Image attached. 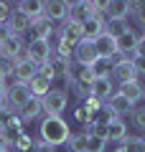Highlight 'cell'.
Instances as JSON below:
<instances>
[{
	"label": "cell",
	"mask_w": 145,
	"mask_h": 152,
	"mask_svg": "<svg viewBox=\"0 0 145 152\" xmlns=\"http://www.w3.org/2000/svg\"><path fill=\"white\" fill-rule=\"evenodd\" d=\"M3 109H5V102H3V99H0V112H3Z\"/></svg>",
	"instance_id": "obj_43"
},
{
	"label": "cell",
	"mask_w": 145,
	"mask_h": 152,
	"mask_svg": "<svg viewBox=\"0 0 145 152\" xmlns=\"http://www.w3.org/2000/svg\"><path fill=\"white\" fill-rule=\"evenodd\" d=\"M0 56H3V58H10V61L28 58V56H26V41H23L21 36H13V33H8L5 41L0 43Z\"/></svg>",
	"instance_id": "obj_5"
},
{
	"label": "cell",
	"mask_w": 145,
	"mask_h": 152,
	"mask_svg": "<svg viewBox=\"0 0 145 152\" xmlns=\"http://www.w3.org/2000/svg\"><path fill=\"white\" fill-rule=\"evenodd\" d=\"M112 152H127V150H125V147H122V145H117V147H115V150H112Z\"/></svg>",
	"instance_id": "obj_42"
},
{
	"label": "cell",
	"mask_w": 145,
	"mask_h": 152,
	"mask_svg": "<svg viewBox=\"0 0 145 152\" xmlns=\"http://www.w3.org/2000/svg\"><path fill=\"white\" fill-rule=\"evenodd\" d=\"M89 15H92V0H76V3H69V20L84 23Z\"/></svg>",
	"instance_id": "obj_21"
},
{
	"label": "cell",
	"mask_w": 145,
	"mask_h": 152,
	"mask_svg": "<svg viewBox=\"0 0 145 152\" xmlns=\"http://www.w3.org/2000/svg\"><path fill=\"white\" fill-rule=\"evenodd\" d=\"M13 66H16V61L3 58V56H0V79H5V76H13Z\"/></svg>",
	"instance_id": "obj_31"
},
{
	"label": "cell",
	"mask_w": 145,
	"mask_h": 152,
	"mask_svg": "<svg viewBox=\"0 0 145 152\" xmlns=\"http://www.w3.org/2000/svg\"><path fill=\"white\" fill-rule=\"evenodd\" d=\"M66 152H87V137L81 132H71V137L66 140Z\"/></svg>",
	"instance_id": "obj_26"
},
{
	"label": "cell",
	"mask_w": 145,
	"mask_h": 152,
	"mask_svg": "<svg viewBox=\"0 0 145 152\" xmlns=\"http://www.w3.org/2000/svg\"><path fill=\"white\" fill-rule=\"evenodd\" d=\"M138 43H140V33L130 28L125 36L117 38V53L125 56V58H132V56H135V48H138Z\"/></svg>",
	"instance_id": "obj_12"
},
{
	"label": "cell",
	"mask_w": 145,
	"mask_h": 152,
	"mask_svg": "<svg viewBox=\"0 0 145 152\" xmlns=\"http://www.w3.org/2000/svg\"><path fill=\"white\" fill-rule=\"evenodd\" d=\"M28 89H31V94H33L36 99H43L48 91H51V81H48V79H43V76H36V79H31Z\"/></svg>",
	"instance_id": "obj_25"
},
{
	"label": "cell",
	"mask_w": 145,
	"mask_h": 152,
	"mask_svg": "<svg viewBox=\"0 0 145 152\" xmlns=\"http://www.w3.org/2000/svg\"><path fill=\"white\" fill-rule=\"evenodd\" d=\"M33 145H36V140H33L31 134H26V132H23V134L18 137V140L13 142L10 147H13V152H31V150H33Z\"/></svg>",
	"instance_id": "obj_29"
},
{
	"label": "cell",
	"mask_w": 145,
	"mask_h": 152,
	"mask_svg": "<svg viewBox=\"0 0 145 152\" xmlns=\"http://www.w3.org/2000/svg\"><path fill=\"white\" fill-rule=\"evenodd\" d=\"M140 38H145V28H143V31H140Z\"/></svg>",
	"instance_id": "obj_44"
},
{
	"label": "cell",
	"mask_w": 145,
	"mask_h": 152,
	"mask_svg": "<svg viewBox=\"0 0 145 152\" xmlns=\"http://www.w3.org/2000/svg\"><path fill=\"white\" fill-rule=\"evenodd\" d=\"M18 117H21L23 124H28V122H33V119H41V117H43V104H41V99L33 96L31 102H28L26 107L18 112Z\"/></svg>",
	"instance_id": "obj_20"
},
{
	"label": "cell",
	"mask_w": 145,
	"mask_h": 152,
	"mask_svg": "<svg viewBox=\"0 0 145 152\" xmlns=\"http://www.w3.org/2000/svg\"><path fill=\"white\" fill-rule=\"evenodd\" d=\"M69 137H71V129L64 117H41V124H38V140L41 142L59 147V145H66Z\"/></svg>",
	"instance_id": "obj_1"
},
{
	"label": "cell",
	"mask_w": 145,
	"mask_h": 152,
	"mask_svg": "<svg viewBox=\"0 0 145 152\" xmlns=\"http://www.w3.org/2000/svg\"><path fill=\"white\" fill-rule=\"evenodd\" d=\"M38 76V66L33 64L31 58H21L16 61V66H13V81L18 84H31V79H36ZM10 81V84H13Z\"/></svg>",
	"instance_id": "obj_9"
},
{
	"label": "cell",
	"mask_w": 145,
	"mask_h": 152,
	"mask_svg": "<svg viewBox=\"0 0 145 152\" xmlns=\"http://www.w3.org/2000/svg\"><path fill=\"white\" fill-rule=\"evenodd\" d=\"M130 15H132V20L140 28H145V3L143 0H132L130 3Z\"/></svg>",
	"instance_id": "obj_28"
},
{
	"label": "cell",
	"mask_w": 145,
	"mask_h": 152,
	"mask_svg": "<svg viewBox=\"0 0 145 152\" xmlns=\"http://www.w3.org/2000/svg\"><path fill=\"white\" fill-rule=\"evenodd\" d=\"M56 33V28H54V23L48 20V18H38V20H33L31 23V28H28V41H36V38H51Z\"/></svg>",
	"instance_id": "obj_18"
},
{
	"label": "cell",
	"mask_w": 145,
	"mask_h": 152,
	"mask_svg": "<svg viewBox=\"0 0 145 152\" xmlns=\"http://www.w3.org/2000/svg\"><path fill=\"white\" fill-rule=\"evenodd\" d=\"M26 56H28V58H31L36 66L48 64V61L54 58V48H51V41H46V38H36V41H28V43H26Z\"/></svg>",
	"instance_id": "obj_4"
},
{
	"label": "cell",
	"mask_w": 145,
	"mask_h": 152,
	"mask_svg": "<svg viewBox=\"0 0 145 152\" xmlns=\"http://www.w3.org/2000/svg\"><path fill=\"white\" fill-rule=\"evenodd\" d=\"M56 36L61 38V41H66L69 46H76L84 41V26L76 20H64L59 26V31H56Z\"/></svg>",
	"instance_id": "obj_7"
},
{
	"label": "cell",
	"mask_w": 145,
	"mask_h": 152,
	"mask_svg": "<svg viewBox=\"0 0 145 152\" xmlns=\"http://www.w3.org/2000/svg\"><path fill=\"white\" fill-rule=\"evenodd\" d=\"M38 76L48 79V81H54V79H56V76H54V69H51V61H48V64H41V66H38Z\"/></svg>",
	"instance_id": "obj_34"
},
{
	"label": "cell",
	"mask_w": 145,
	"mask_h": 152,
	"mask_svg": "<svg viewBox=\"0 0 145 152\" xmlns=\"http://www.w3.org/2000/svg\"><path fill=\"white\" fill-rule=\"evenodd\" d=\"M89 71H92L94 79H109L112 76V64H109V58H97L89 66Z\"/></svg>",
	"instance_id": "obj_24"
},
{
	"label": "cell",
	"mask_w": 145,
	"mask_h": 152,
	"mask_svg": "<svg viewBox=\"0 0 145 152\" xmlns=\"http://www.w3.org/2000/svg\"><path fill=\"white\" fill-rule=\"evenodd\" d=\"M28 28H31V18L23 15V13L13 5V13H10V18H8V31H10L13 36H21L23 38L28 33Z\"/></svg>",
	"instance_id": "obj_13"
},
{
	"label": "cell",
	"mask_w": 145,
	"mask_h": 152,
	"mask_svg": "<svg viewBox=\"0 0 145 152\" xmlns=\"http://www.w3.org/2000/svg\"><path fill=\"white\" fill-rule=\"evenodd\" d=\"M135 56H145V38H140L138 48H135Z\"/></svg>",
	"instance_id": "obj_39"
},
{
	"label": "cell",
	"mask_w": 145,
	"mask_h": 152,
	"mask_svg": "<svg viewBox=\"0 0 145 152\" xmlns=\"http://www.w3.org/2000/svg\"><path fill=\"white\" fill-rule=\"evenodd\" d=\"M117 91L122 94V96H127L132 107H138V104L145 99V84H140V79H135V81H130V84L117 86Z\"/></svg>",
	"instance_id": "obj_15"
},
{
	"label": "cell",
	"mask_w": 145,
	"mask_h": 152,
	"mask_svg": "<svg viewBox=\"0 0 145 152\" xmlns=\"http://www.w3.org/2000/svg\"><path fill=\"white\" fill-rule=\"evenodd\" d=\"M43 18H48V20L54 23H64L69 20V3H64V0H51V3H43Z\"/></svg>",
	"instance_id": "obj_8"
},
{
	"label": "cell",
	"mask_w": 145,
	"mask_h": 152,
	"mask_svg": "<svg viewBox=\"0 0 145 152\" xmlns=\"http://www.w3.org/2000/svg\"><path fill=\"white\" fill-rule=\"evenodd\" d=\"M140 152H145V137H140Z\"/></svg>",
	"instance_id": "obj_41"
},
{
	"label": "cell",
	"mask_w": 145,
	"mask_h": 152,
	"mask_svg": "<svg viewBox=\"0 0 145 152\" xmlns=\"http://www.w3.org/2000/svg\"><path fill=\"white\" fill-rule=\"evenodd\" d=\"M92 43H94V51H97V56H99V58H112V56L117 53V41H115V38H109L107 33L97 36Z\"/></svg>",
	"instance_id": "obj_19"
},
{
	"label": "cell",
	"mask_w": 145,
	"mask_h": 152,
	"mask_svg": "<svg viewBox=\"0 0 145 152\" xmlns=\"http://www.w3.org/2000/svg\"><path fill=\"white\" fill-rule=\"evenodd\" d=\"M16 8L23 13V15L31 18V23L38 20V18H43V3L41 0H23V3H18Z\"/></svg>",
	"instance_id": "obj_22"
},
{
	"label": "cell",
	"mask_w": 145,
	"mask_h": 152,
	"mask_svg": "<svg viewBox=\"0 0 145 152\" xmlns=\"http://www.w3.org/2000/svg\"><path fill=\"white\" fill-rule=\"evenodd\" d=\"M115 91H117V89H115V81H112V79H94V81H92V91H89V96L99 99V102L104 104Z\"/></svg>",
	"instance_id": "obj_16"
},
{
	"label": "cell",
	"mask_w": 145,
	"mask_h": 152,
	"mask_svg": "<svg viewBox=\"0 0 145 152\" xmlns=\"http://www.w3.org/2000/svg\"><path fill=\"white\" fill-rule=\"evenodd\" d=\"M74 119L79 122V124H87V122H92V119H89V114L84 112V107H81V104H79V107L74 109Z\"/></svg>",
	"instance_id": "obj_35"
},
{
	"label": "cell",
	"mask_w": 145,
	"mask_h": 152,
	"mask_svg": "<svg viewBox=\"0 0 145 152\" xmlns=\"http://www.w3.org/2000/svg\"><path fill=\"white\" fill-rule=\"evenodd\" d=\"M10 13H13V5H10V3H0V26H8Z\"/></svg>",
	"instance_id": "obj_33"
},
{
	"label": "cell",
	"mask_w": 145,
	"mask_h": 152,
	"mask_svg": "<svg viewBox=\"0 0 145 152\" xmlns=\"http://www.w3.org/2000/svg\"><path fill=\"white\" fill-rule=\"evenodd\" d=\"M16 117H18V114H13V112H8V109H3V112H0V129H3V127H8L13 119H16Z\"/></svg>",
	"instance_id": "obj_36"
},
{
	"label": "cell",
	"mask_w": 145,
	"mask_h": 152,
	"mask_svg": "<svg viewBox=\"0 0 145 152\" xmlns=\"http://www.w3.org/2000/svg\"><path fill=\"white\" fill-rule=\"evenodd\" d=\"M104 8V15L109 18H117V20H127L130 18V3L127 0H109V3H102Z\"/></svg>",
	"instance_id": "obj_17"
},
{
	"label": "cell",
	"mask_w": 145,
	"mask_h": 152,
	"mask_svg": "<svg viewBox=\"0 0 145 152\" xmlns=\"http://www.w3.org/2000/svg\"><path fill=\"white\" fill-rule=\"evenodd\" d=\"M127 31H130V20H117V18H109V20L104 23V33H107L109 38H115V41H117L120 36H125Z\"/></svg>",
	"instance_id": "obj_23"
},
{
	"label": "cell",
	"mask_w": 145,
	"mask_h": 152,
	"mask_svg": "<svg viewBox=\"0 0 145 152\" xmlns=\"http://www.w3.org/2000/svg\"><path fill=\"white\" fill-rule=\"evenodd\" d=\"M8 152H10V150H8Z\"/></svg>",
	"instance_id": "obj_45"
},
{
	"label": "cell",
	"mask_w": 145,
	"mask_h": 152,
	"mask_svg": "<svg viewBox=\"0 0 145 152\" xmlns=\"http://www.w3.org/2000/svg\"><path fill=\"white\" fill-rule=\"evenodd\" d=\"M130 64H132L138 79H140V76H145V56H132V58H130Z\"/></svg>",
	"instance_id": "obj_32"
},
{
	"label": "cell",
	"mask_w": 145,
	"mask_h": 152,
	"mask_svg": "<svg viewBox=\"0 0 145 152\" xmlns=\"http://www.w3.org/2000/svg\"><path fill=\"white\" fill-rule=\"evenodd\" d=\"M5 94H8V79H0V99L5 102Z\"/></svg>",
	"instance_id": "obj_38"
},
{
	"label": "cell",
	"mask_w": 145,
	"mask_h": 152,
	"mask_svg": "<svg viewBox=\"0 0 145 152\" xmlns=\"http://www.w3.org/2000/svg\"><path fill=\"white\" fill-rule=\"evenodd\" d=\"M71 58H74L76 66H81V69H89V66L94 64L99 56H97V51H94V43H92L89 38H84L81 43L74 46V56H71Z\"/></svg>",
	"instance_id": "obj_6"
},
{
	"label": "cell",
	"mask_w": 145,
	"mask_h": 152,
	"mask_svg": "<svg viewBox=\"0 0 145 152\" xmlns=\"http://www.w3.org/2000/svg\"><path fill=\"white\" fill-rule=\"evenodd\" d=\"M31 99H33V94H31V89H28V84H18V81L8 84V94H5V109L8 112L18 114Z\"/></svg>",
	"instance_id": "obj_2"
},
{
	"label": "cell",
	"mask_w": 145,
	"mask_h": 152,
	"mask_svg": "<svg viewBox=\"0 0 145 152\" xmlns=\"http://www.w3.org/2000/svg\"><path fill=\"white\" fill-rule=\"evenodd\" d=\"M104 109H107L112 117H120V119H125V117H130V112H132V104H130L127 96H122L120 91H115L112 96L104 102Z\"/></svg>",
	"instance_id": "obj_10"
},
{
	"label": "cell",
	"mask_w": 145,
	"mask_h": 152,
	"mask_svg": "<svg viewBox=\"0 0 145 152\" xmlns=\"http://www.w3.org/2000/svg\"><path fill=\"white\" fill-rule=\"evenodd\" d=\"M109 79H112L117 86L135 81V79H138V74H135V69H132V64H130V58H125V61H120V64H115V66H112V76H109Z\"/></svg>",
	"instance_id": "obj_11"
},
{
	"label": "cell",
	"mask_w": 145,
	"mask_h": 152,
	"mask_svg": "<svg viewBox=\"0 0 145 152\" xmlns=\"http://www.w3.org/2000/svg\"><path fill=\"white\" fill-rule=\"evenodd\" d=\"M41 104H43V117H61L64 109L69 107V91L66 89H51L41 99Z\"/></svg>",
	"instance_id": "obj_3"
},
{
	"label": "cell",
	"mask_w": 145,
	"mask_h": 152,
	"mask_svg": "<svg viewBox=\"0 0 145 152\" xmlns=\"http://www.w3.org/2000/svg\"><path fill=\"white\" fill-rule=\"evenodd\" d=\"M127 140V122L115 117V119L107 122V142H115V145H122Z\"/></svg>",
	"instance_id": "obj_14"
},
{
	"label": "cell",
	"mask_w": 145,
	"mask_h": 152,
	"mask_svg": "<svg viewBox=\"0 0 145 152\" xmlns=\"http://www.w3.org/2000/svg\"><path fill=\"white\" fill-rule=\"evenodd\" d=\"M8 150H10V147H8V142L3 140V134H0V152H8Z\"/></svg>",
	"instance_id": "obj_40"
},
{
	"label": "cell",
	"mask_w": 145,
	"mask_h": 152,
	"mask_svg": "<svg viewBox=\"0 0 145 152\" xmlns=\"http://www.w3.org/2000/svg\"><path fill=\"white\" fill-rule=\"evenodd\" d=\"M31 152H56V147H51V145H46V142L36 140V145H33V150H31Z\"/></svg>",
	"instance_id": "obj_37"
},
{
	"label": "cell",
	"mask_w": 145,
	"mask_h": 152,
	"mask_svg": "<svg viewBox=\"0 0 145 152\" xmlns=\"http://www.w3.org/2000/svg\"><path fill=\"white\" fill-rule=\"evenodd\" d=\"M130 124L135 127L138 132H143L145 134V107H132V112H130Z\"/></svg>",
	"instance_id": "obj_27"
},
{
	"label": "cell",
	"mask_w": 145,
	"mask_h": 152,
	"mask_svg": "<svg viewBox=\"0 0 145 152\" xmlns=\"http://www.w3.org/2000/svg\"><path fill=\"white\" fill-rule=\"evenodd\" d=\"M87 152H107V140L104 137H87Z\"/></svg>",
	"instance_id": "obj_30"
}]
</instances>
